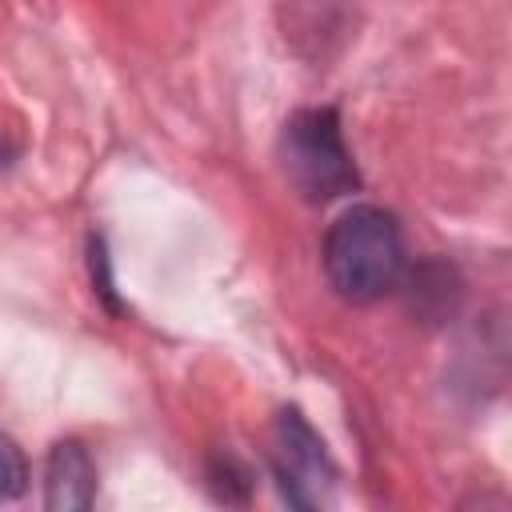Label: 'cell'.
<instances>
[{"label":"cell","mask_w":512,"mask_h":512,"mask_svg":"<svg viewBox=\"0 0 512 512\" xmlns=\"http://www.w3.org/2000/svg\"><path fill=\"white\" fill-rule=\"evenodd\" d=\"M96 500V464L80 440H60L48 452L44 468V508L84 512Z\"/></svg>","instance_id":"4"},{"label":"cell","mask_w":512,"mask_h":512,"mask_svg":"<svg viewBox=\"0 0 512 512\" xmlns=\"http://www.w3.org/2000/svg\"><path fill=\"white\" fill-rule=\"evenodd\" d=\"M28 488V460L12 436H0V500H16Z\"/></svg>","instance_id":"5"},{"label":"cell","mask_w":512,"mask_h":512,"mask_svg":"<svg viewBox=\"0 0 512 512\" xmlns=\"http://www.w3.org/2000/svg\"><path fill=\"white\" fill-rule=\"evenodd\" d=\"M324 272L332 288L352 304L388 296L404 276V240L392 212L376 204L348 208L324 240Z\"/></svg>","instance_id":"1"},{"label":"cell","mask_w":512,"mask_h":512,"mask_svg":"<svg viewBox=\"0 0 512 512\" xmlns=\"http://www.w3.org/2000/svg\"><path fill=\"white\" fill-rule=\"evenodd\" d=\"M280 160H284V176L292 180V188L312 204L336 200L360 184L356 164L340 136L336 108L292 112L280 132Z\"/></svg>","instance_id":"2"},{"label":"cell","mask_w":512,"mask_h":512,"mask_svg":"<svg viewBox=\"0 0 512 512\" xmlns=\"http://www.w3.org/2000/svg\"><path fill=\"white\" fill-rule=\"evenodd\" d=\"M272 468H276L284 500L296 508H320L336 480L320 436L304 424V416L296 408L280 412V420H276V464Z\"/></svg>","instance_id":"3"},{"label":"cell","mask_w":512,"mask_h":512,"mask_svg":"<svg viewBox=\"0 0 512 512\" xmlns=\"http://www.w3.org/2000/svg\"><path fill=\"white\" fill-rule=\"evenodd\" d=\"M88 256H92V280H96L100 296L108 300V308L116 312L120 304H116V288H112V272H108V252H104V240H100V236H92V244H88Z\"/></svg>","instance_id":"6"}]
</instances>
